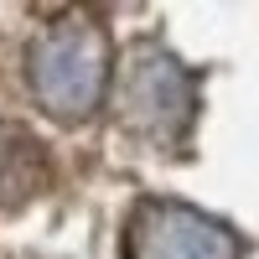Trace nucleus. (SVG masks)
Wrapping results in <instances>:
<instances>
[{
	"label": "nucleus",
	"mask_w": 259,
	"mask_h": 259,
	"mask_svg": "<svg viewBox=\"0 0 259 259\" xmlns=\"http://www.w3.org/2000/svg\"><path fill=\"white\" fill-rule=\"evenodd\" d=\"M124 259H239V239L212 212L156 197L130 212Z\"/></svg>",
	"instance_id": "nucleus-2"
},
{
	"label": "nucleus",
	"mask_w": 259,
	"mask_h": 259,
	"mask_svg": "<svg viewBox=\"0 0 259 259\" xmlns=\"http://www.w3.org/2000/svg\"><path fill=\"white\" fill-rule=\"evenodd\" d=\"M26 83L36 104L62 124L89 119L104 89H109V36L104 26L83 16H62L52 26H41L26 47Z\"/></svg>",
	"instance_id": "nucleus-1"
},
{
	"label": "nucleus",
	"mask_w": 259,
	"mask_h": 259,
	"mask_svg": "<svg viewBox=\"0 0 259 259\" xmlns=\"http://www.w3.org/2000/svg\"><path fill=\"white\" fill-rule=\"evenodd\" d=\"M52 182V161H47V145H41L26 124L16 119H0V212H16L36 202Z\"/></svg>",
	"instance_id": "nucleus-4"
},
{
	"label": "nucleus",
	"mask_w": 259,
	"mask_h": 259,
	"mask_svg": "<svg viewBox=\"0 0 259 259\" xmlns=\"http://www.w3.org/2000/svg\"><path fill=\"white\" fill-rule=\"evenodd\" d=\"M119 109H124V119L135 130H145V135L177 140L187 130V119H192V83L166 52L140 47L130 57L124 78H119Z\"/></svg>",
	"instance_id": "nucleus-3"
}]
</instances>
